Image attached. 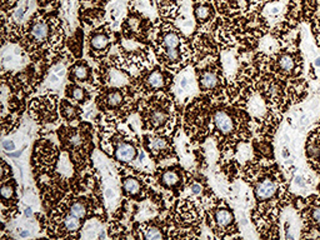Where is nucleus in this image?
Returning <instances> with one entry per match:
<instances>
[{
	"label": "nucleus",
	"mask_w": 320,
	"mask_h": 240,
	"mask_svg": "<svg viewBox=\"0 0 320 240\" xmlns=\"http://www.w3.org/2000/svg\"><path fill=\"white\" fill-rule=\"evenodd\" d=\"M243 113H230L228 109H217L213 113V124L219 135H234L238 125H240V115Z\"/></svg>",
	"instance_id": "obj_1"
},
{
	"label": "nucleus",
	"mask_w": 320,
	"mask_h": 240,
	"mask_svg": "<svg viewBox=\"0 0 320 240\" xmlns=\"http://www.w3.org/2000/svg\"><path fill=\"white\" fill-rule=\"evenodd\" d=\"M170 110H172V105L165 101L151 104L150 109L145 114V122L148 127L155 131L164 129L169 124L170 118H172Z\"/></svg>",
	"instance_id": "obj_2"
},
{
	"label": "nucleus",
	"mask_w": 320,
	"mask_h": 240,
	"mask_svg": "<svg viewBox=\"0 0 320 240\" xmlns=\"http://www.w3.org/2000/svg\"><path fill=\"white\" fill-rule=\"evenodd\" d=\"M198 83L203 93L215 92L220 84V71L213 65L200 69L198 70Z\"/></svg>",
	"instance_id": "obj_3"
},
{
	"label": "nucleus",
	"mask_w": 320,
	"mask_h": 240,
	"mask_svg": "<svg viewBox=\"0 0 320 240\" xmlns=\"http://www.w3.org/2000/svg\"><path fill=\"white\" fill-rule=\"evenodd\" d=\"M51 27L44 19H34L29 24L28 40L33 45H42L49 39L51 33Z\"/></svg>",
	"instance_id": "obj_4"
},
{
	"label": "nucleus",
	"mask_w": 320,
	"mask_h": 240,
	"mask_svg": "<svg viewBox=\"0 0 320 240\" xmlns=\"http://www.w3.org/2000/svg\"><path fill=\"white\" fill-rule=\"evenodd\" d=\"M276 69L282 75L287 77H297L299 73L302 74V62L295 54L283 53L276 59Z\"/></svg>",
	"instance_id": "obj_5"
},
{
	"label": "nucleus",
	"mask_w": 320,
	"mask_h": 240,
	"mask_svg": "<svg viewBox=\"0 0 320 240\" xmlns=\"http://www.w3.org/2000/svg\"><path fill=\"white\" fill-rule=\"evenodd\" d=\"M278 180L273 176H263L255 183L254 194L258 202H267L278 193Z\"/></svg>",
	"instance_id": "obj_6"
},
{
	"label": "nucleus",
	"mask_w": 320,
	"mask_h": 240,
	"mask_svg": "<svg viewBox=\"0 0 320 240\" xmlns=\"http://www.w3.org/2000/svg\"><path fill=\"white\" fill-rule=\"evenodd\" d=\"M305 151L309 165L320 173V129H314L309 134Z\"/></svg>",
	"instance_id": "obj_7"
},
{
	"label": "nucleus",
	"mask_w": 320,
	"mask_h": 240,
	"mask_svg": "<svg viewBox=\"0 0 320 240\" xmlns=\"http://www.w3.org/2000/svg\"><path fill=\"white\" fill-rule=\"evenodd\" d=\"M306 208L303 218L304 223L310 228H315V230L320 231V199L318 196H310L306 202Z\"/></svg>",
	"instance_id": "obj_8"
},
{
	"label": "nucleus",
	"mask_w": 320,
	"mask_h": 240,
	"mask_svg": "<svg viewBox=\"0 0 320 240\" xmlns=\"http://www.w3.org/2000/svg\"><path fill=\"white\" fill-rule=\"evenodd\" d=\"M110 47V35L107 30H98L89 36V50L93 55L105 54Z\"/></svg>",
	"instance_id": "obj_9"
},
{
	"label": "nucleus",
	"mask_w": 320,
	"mask_h": 240,
	"mask_svg": "<svg viewBox=\"0 0 320 240\" xmlns=\"http://www.w3.org/2000/svg\"><path fill=\"white\" fill-rule=\"evenodd\" d=\"M125 100V93L120 89H110L107 93H104V95L101 96L100 101V107L104 110H115L122 108L124 105Z\"/></svg>",
	"instance_id": "obj_10"
},
{
	"label": "nucleus",
	"mask_w": 320,
	"mask_h": 240,
	"mask_svg": "<svg viewBox=\"0 0 320 240\" xmlns=\"http://www.w3.org/2000/svg\"><path fill=\"white\" fill-rule=\"evenodd\" d=\"M145 146L153 157H161L169 151V142L168 139L158 135H146Z\"/></svg>",
	"instance_id": "obj_11"
},
{
	"label": "nucleus",
	"mask_w": 320,
	"mask_h": 240,
	"mask_svg": "<svg viewBox=\"0 0 320 240\" xmlns=\"http://www.w3.org/2000/svg\"><path fill=\"white\" fill-rule=\"evenodd\" d=\"M137 157H138V150L131 143L120 142L116 144L115 146L116 160H119V161H124V163H129V161H134Z\"/></svg>",
	"instance_id": "obj_12"
},
{
	"label": "nucleus",
	"mask_w": 320,
	"mask_h": 240,
	"mask_svg": "<svg viewBox=\"0 0 320 240\" xmlns=\"http://www.w3.org/2000/svg\"><path fill=\"white\" fill-rule=\"evenodd\" d=\"M159 183L166 189H176L181 183V173L176 168H168L160 174Z\"/></svg>",
	"instance_id": "obj_13"
},
{
	"label": "nucleus",
	"mask_w": 320,
	"mask_h": 240,
	"mask_svg": "<svg viewBox=\"0 0 320 240\" xmlns=\"http://www.w3.org/2000/svg\"><path fill=\"white\" fill-rule=\"evenodd\" d=\"M181 34L175 30H166L165 33L160 35L158 49H180L181 47Z\"/></svg>",
	"instance_id": "obj_14"
},
{
	"label": "nucleus",
	"mask_w": 320,
	"mask_h": 240,
	"mask_svg": "<svg viewBox=\"0 0 320 240\" xmlns=\"http://www.w3.org/2000/svg\"><path fill=\"white\" fill-rule=\"evenodd\" d=\"M234 214L229 208H218L214 211V223L219 229H229L234 225Z\"/></svg>",
	"instance_id": "obj_15"
},
{
	"label": "nucleus",
	"mask_w": 320,
	"mask_h": 240,
	"mask_svg": "<svg viewBox=\"0 0 320 240\" xmlns=\"http://www.w3.org/2000/svg\"><path fill=\"white\" fill-rule=\"evenodd\" d=\"M145 86L148 90H160L166 85V78L164 71L159 68L151 70L145 78Z\"/></svg>",
	"instance_id": "obj_16"
},
{
	"label": "nucleus",
	"mask_w": 320,
	"mask_h": 240,
	"mask_svg": "<svg viewBox=\"0 0 320 240\" xmlns=\"http://www.w3.org/2000/svg\"><path fill=\"white\" fill-rule=\"evenodd\" d=\"M70 77L73 78V81H81V83H86L92 79V69L89 65L84 62H79L73 65L70 69Z\"/></svg>",
	"instance_id": "obj_17"
},
{
	"label": "nucleus",
	"mask_w": 320,
	"mask_h": 240,
	"mask_svg": "<svg viewBox=\"0 0 320 240\" xmlns=\"http://www.w3.org/2000/svg\"><path fill=\"white\" fill-rule=\"evenodd\" d=\"M246 108L249 110V113L256 118H260V116L263 118L267 114V104L260 95H252L246 103Z\"/></svg>",
	"instance_id": "obj_18"
},
{
	"label": "nucleus",
	"mask_w": 320,
	"mask_h": 240,
	"mask_svg": "<svg viewBox=\"0 0 320 240\" xmlns=\"http://www.w3.org/2000/svg\"><path fill=\"white\" fill-rule=\"evenodd\" d=\"M123 192L130 198H139L143 193V185L139 179L134 176H128L123 180Z\"/></svg>",
	"instance_id": "obj_19"
},
{
	"label": "nucleus",
	"mask_w": 320,
	"mask_h": 240,
	"mask_svg": "<svg viewBox=\"0 0 320 240\" xmlns=\"http://www.w3.org/2000/svg\"><path fill=\"white\" fill-rule=\"evenodd\" d=\"M80 114H81V109H79L78 107H75V105H73L71 103H69L68 100L60 101V115L65 119L66 122L77 120V119L79 118Z\"/></svg>",
	"instance_id": "obj_20"
},
{
	"label": "nucleus",
	"mask_w": 320,
	"mask_h": 240,
	"mask_svg": "<svg viewBox=\"0 0 320 240\" xmlns=\"http://www.w3.org/2000/svg\"><path fill=\"white\" fill-rule=\"evenodd\" d=\"M65 94L68 98H70L71 100L77 101L79 104H85L88 99H89V95H88L86 90L84 88L75 85V84H69L66 86Z\"/></svg>",
	"instance_id": "obj_21"
},
{
	"label": "nucleus",
	"mask_w": 320,
	"mask_h": 240,
	"mask_svg": "<svg viewBox=\"0 0 320 240\" xmlns=\"http://www.w3.org/2000/svg\"><path fill=\"white\" fill-rule=\"evenodd\" d=\"M195 18L198 20V23L200 24H205L208 21L210 20L213 18V8H211L210 4L203 3L199 4V5H195Z\"/></svg>",
	"instance_id": "obj_22"
},
{
	"label": "nucleus",
	"mask_w": 320,
	"mask_h": 240,
	"mask_svg": "<svg viewBox=\"0 0 320 240\" xmlns=\"http://www.w3.org/2000/svg\"><path fill=\"white\" fill-rule=\"evenodd\" d=\"M107 81L113 86H122L129 83V78L123 70H110L107 75Z\"/></svg>",
	"instance_id": "obj_23"
},
{
	"label": "nucleus",
	"mask_w": 320,
	"mask_h": 240,
	"mask_svg": "<svg viewBox=\"0 0 320 240\" xmlns=\"http://www.w3.org/2000/svg\"><path fill=\"white\" fill-rule=\"evenodd\" d=\"M1 199H3V204L6 203L14 202L15 199V184L13 180H3L1 184Z\"/></svg>",
	"instance_id": "obj_24"
},
{
	"label": "nucleus",
	"mask_w": 320,
	"mask_h": 240,
	"mask_svg": "<svg viewBox=\"0 0 320 240\" xmlns=\"http://www.w3.org/2000/svg\"><path fill=\"white\" fill-rule=\"evenodd\" d=\"M86 213H88V207H86L85 202L80 200V199H77L74 202H71V204L69 205V214L79 218V219H84Z\"/></svg>",
	"instance_id": "obj_25"
},
{
	"label": "nucleus",
	"mask_w": 320,
	"mask_h": 240,
	"mask_svg": "<svg viewBox=\"0 0 320 240\" xmlns=\"http://www.w3.org/2000/svg\"><path fill=\"white\" fill-rule=\"evenodd\" d=\"M63 224H64L65 230L69 231V233H75V231H78L81 228V222H80L79 218L74 217V215H71V214H68V215L64 217Z\"/></svg>",
	"instance_id": "obj_26"
},
{
	"label": "nucleus",
	"mask_w": 320,
	"mask_h": 240,
	"mask_svg": "<svg viewBox=\"0 0 320 240\" xmlns=\"http://www.w3.org/2000/svg\"><path fill=\"white\" fill-rule=\"evenodd\" d=\"M143 238L144 239H163L165 235L163 234V230L155 225H145L143 229Z\"/></svg>",
	"instance_id": "obj_27"
},
{
	"label": "nucleus",
	"mask_w": 320,
	"mask_h": 240,
	"mask_svg": "<svg viewBox=\"0 0 320 240\" xmlns=\"http://www.w3.org/2000/svg\"><path fill=\"white\" fill-rule=\"evenodd\" d=\"M69 47L77 57H81V32H78L73 36V39L69 42Z\"/></svg>",
	"instance_id": "obj_28"
},
{
	"label": "nucleus",
	"mask_w": 320,
	"mask_h": 240,
	"mask_svg": "<svg viewBox=\"0 0 320 240\" xmlns=\"http://www.w3.org/2000/svg\"><path fill=\"white\" fill-rule=\"evenodd\" d=\"M189 192L192 195H199V194L203 193V187L198 183H193L189 187Z\"/></svg>",
	"instance_id": "obj_29"
},
{
	"label": "nucleus",
	"mask_w": 320,
	"mask_h": 240,
	"mask_svg": "<svg viewBox=\"0 0 320 240\" xmlns=\"http://www.w3.org/2000/svg\"><path fill=\"white\" fill-rule=\"evenodd\" d=\"M1 145H3V149L5 151H10V153H12V151L15 150V144L12 140H3Z\"/></svg>",
	"instance_id": "obj_30"
},
{
	"label": "nucleus",
	"mask_w": 320,
	"mask_h": 240,
	"mask_svg": "<svg viewBox=\"0 0 320 240\" xmlns=\"http://www.w3.org/2000/svg\"><path fill=\"white\" fill-rule=\"evenodd\" d=\"M295 184H297L298 187H300V188H305L306 187L305 179L303 178V176H300V175L295 176Z\"/></svg>",
	"instance_id": "obj_31"
},
{
	"label": "nucleus",
	"mask_w": 320,
	"mask_h": 240,
	"mask_svg": "<svg viewBox=\"0 0 320 240\" xmlns=\"http://www.w3.org/2000/svg\"><path fill=\"white\" fill-rule=\"evenodd\" d=\"M188 85H189V80L187 78H183L180 80V88L181 89H185V88H188Z\"/></svg>",
	"instance_id": "obj_32"
},
{
	"label": "nucleus",
	"mask_w": 320,
	"mask_h": 240,
	"mask_svg": "<svg viewBox=\"0 0 320 240\" xmlns=\"http://www.w3.org/2000/svg\"><path fill=\"white\" fill-rule=\"evenodd\" d=\"M283 157H284L285 159H288V158L290 157V153H289V150H288L287 148H285L284 150H283Z\"/></svg>",
	"instance_id": "obj_33"
},
{
	"label": "nucleus",
	"mask_w": 320,
	"mask_h": 240,
	"mask_svg": "<svg viewBox=\"0 0 320 240\" xmlns=\"http://www.w3.org/2000/svg\"><path fill=\"white\" fill-rule=\"evenodd\" d=\"M25 214H27V217H30V215L33 214V211H32L30 208H27V209H25Z\"/></svg>",
	"instance_id": "obj_34"
},
{
	"label": "nucleus",
	"mask_w": 320,
	"mask_h": 240,
	"mask_svg": "<svg viewBox=\"0 0 320 240\" xmlns=\"http://www.w3.org/2000/svg\"><path fill=\"white\" fill-rule=\"evenodd\" d=\"M19 235H20L21 238H25V237H28V235H29V233H28V231H20V233H19Z\"/></svg>",
	"instance_id": "obj_35"
},
{
	"label": "nucleus",
	"mask_w": 320,
	"mask_h": 240,
	"mask_svg": "<svg viewBox=\"0 0 320 240\" xmlns=\"http://www.w3.org/2000/svg\"><path fill=\"white\" fill-rule=\"evenodd\" d=\"M315 65H317L318 68H320V57L315 59Z\"/></svg>",
	"instance_id": "obj_36"
},
{
	"label": "nucleus",
	"mask_w": 320,
	"mask_h": 240,
	"mask_svg": "<svg viewBox=\"0 0 320 240\" xmlns=\"http://www.w3.org/2000/svg\"><path fill=\"white\" fill-rule=\"evenodd\" d=\"M8 1H10V0H3V3H4V4L8 3Z\"/></svg>",
	"instance_id": "obj_37"
}]
</instances>
